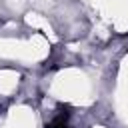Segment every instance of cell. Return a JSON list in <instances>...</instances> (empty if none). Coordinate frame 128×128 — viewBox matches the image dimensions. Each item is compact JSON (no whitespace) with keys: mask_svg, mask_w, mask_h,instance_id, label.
I'll return each instance as SVG.
<instances>
[{"mask_svg":"<svg viewBox=\"0 0 128 128\" xmlns=\"http://www.w3.org/2000/svg\"><path fill=\"white\" fill-rule=\"evenodd\" d=\"M68 118H70V112L68 110H58V114L48 122V128H70Z\"/></svg>","mask_w":128,"mask_h":128,"instance_id":"cell-1","label":"cell"}]
</instances>
